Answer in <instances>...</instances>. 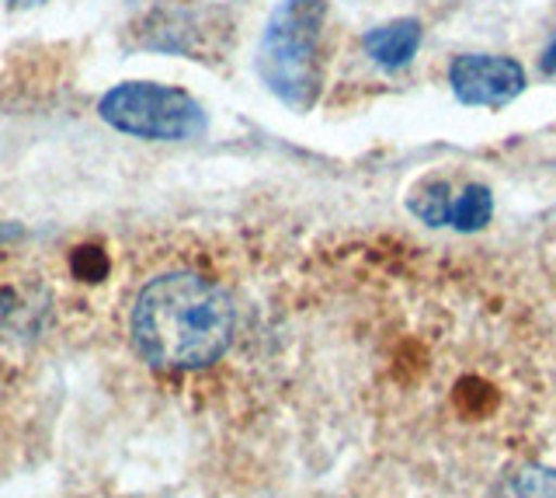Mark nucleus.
Instances as JSON below:
<instances>
[{"instance_id": "nucleus-1", "label": "nucleus", "mask_w": 556, "mask_h": 498, "mask_svg": "<svg viewBox=\"0 0 556 498\" xmlns=\"http://www.w3.org/2000/svg\"><path fill=\"white\" fill-rule=\"evenodd\" d=\"M233 303L199 272H164L132 303V341L156 370H202L230 349Z\"/></svg>"}, {"instance_id": "nucleus-2", "label": "nucleus", "mask_w": 556, "mask_h": 498, "mask_svg": "<svg viewBox=\"0 0 556 498\" xmlns=\"http://www.w3.org/2000/svg\"><path fill=\"white\" fill-rule=\"evenodd\" d=\"M327 0H282L261 36L257 71L292 109H313L324 84Z\"/></svg>"}, {"instance_id": "nucleus-3", "label": "nucleus", "mask_w": 556, "mask_h": 498, "mask_svg": "<svg viewBox=\"0 0 556 498\" xmlns=\"http://www.w3.org/2000/svg\"><path fill=\"white\" fill-rule=\"evenodd\" d=\"M98 115L118 133L139 140H195L205 133V112L181 88L156 80H126L98 101Z\"/></svg>"}, {"instance_id": "nucleus-4", "label": "nucleus", "mask_w": 556, "mask_h": 498, "mask_svg": "<svg viewBox=\"0 0 556 498\" xmlns=\"http://www.w3.org/2000/svg\"><path fill=\"white\" fill-rule=\"evenodd\" d=\"M230 39V18L213 4L161 0L129 25V46L188 60H213Z\"/></svg>"}, {"instance_id": "nucleus-5", "label": "nucleus", "mask_w": 556, "mask_h": 498, "mask_svg": "<svg viewBox=\"0 0 556 498\" xmlns=\"http://www.w3.org/2000/svg\"><path fill=\"white\" fill-rule=\"evenodd\" d=\"M448 84L456 101L469 109H501L526 88V71L511 57L466 53L448 66Z\"/></svg>"}, {"instance_id": "nucleus-6", "label": "nucleus", "mask_w": 556, "mask_h": 498, "mask_svg": "<svg viewBox=\"0 0 556 498\" xmlns=\"http://www.w3.org/2000/svg\"><path fill=\"white\" fill-rule=\"evenodd\" d=\"M410 210L431 227H456V231H480L483 223H491L494 196L486 185H463L456 196L445 185H428L421 192H414Z\"/></svg>"}, {"instance_id": "nucleus-7", "label": "nucleus", "mask_w": 556, "mask_h": 498, "mask_svg": "<svg viewBox=\"0 0 556 498\" xmlns=\"http://www.w3.org/2000/svg\"><path fill=\"white\" fill-rule=\"evenodd\" d=\"M421 39H425L421 22L400 18V22H390V25H379L372 32H365L362 46H365V57L376 60L379 66H387V71H400V66H407L417 57Z\"/></svg>"}, {"instance_id": "nucleus-8", "label": "nucleus", "mask_w": 556, "mask_h": 498, "mask_svg": "<svg viewBox=\"0 0 556 498\" xmlns=\"http://www.w3.org/2000/svg\"><path fill=\"white\" fill-rule=\"evenodd\" d=\"M491 498H556V471L521 468L504 477Z\"/></svg>"}, {"instance_id": "nucleus-9", "label": "nucleus", "mask_w": 556, "mask_h": 498, "mask_svg": "<svg viewBox=\"0 0 556 498\" xmlns=\"http://www.w3.org/2000/svg\"><path fill=\"white\" fill-rule=\"evenodd\" d=\"M70 269H74L77 279L98 283V279H104V272H109V259H104L101 248H77L74 259H70Z\"/></svg>"}, {"instance_id": "nucleus-10", "label": "nucleus", "mask_w": 556, "mask_h": 498, "mask_svg": "<svg viewBox=\"0 0 556 498\" xmlns=\"http://www.w3.org/2000/svg\"><path fill=\"white\" fill-rule=\"evenodd\" d=\"M543 71L546 74H556V39H553V46L543 53Z\"/></svg>"}, {"instance_id": "nucleus-11", "label": "nucleus", "mask_w": 556, "mask_h": 498, "mask_svg": "<svg viewBox=\"0 0 556 498\" xmlns=\"http://www.w3.org/2000/svg\"><path fill=\"white\" fill-rule=\"evenodd\" d=\"M8 4H14V8H35V4H42V0H8Z\"/></svg>"}]
</instances>
